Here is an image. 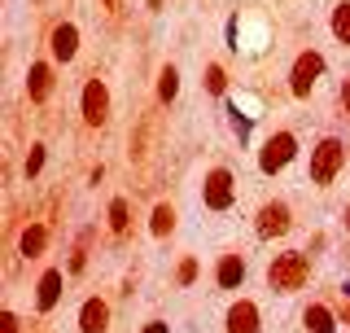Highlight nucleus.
I'll use <instances>...</instances> for the list:
<instances>
[{
  "mask_svg": "<svg viewBox=\"0 0 350 333\" xmlns=\"http://www.w3.org/2000/svg\"><path fill=\"white\" fill-rule=\"evenodd\" d=\"M306 281V259L302 254H280L276 263H271V285H276V290H298V285Z\"/></svg>",
  "mask_w": 350,
  "mask_h": 333,
  "instance_id": "nucleus-1",
  "label": "nucleus"
},
{
  "mask_svg": "<svg viewBox=\"0 0 350 333\" xmlns=\"http://www.w3.org/2000/svg\"><path fill=\"white\" fill-rule=\"evenodd\" d=\"M346 158V149H342V140H324L320 149H315V162H311V175H315V184H328L337 175V166H342Z\"/></svg>",
  "mask_w": 350,
  "mask_h": 333,
  "instance_id": "nucleus-2",
  "label": "nucleus"
},
{
  "mask_svg": "<svg viewBox=\"0 0 350 333\" xmlns=\"http://www.w3.org/2000/svg\"><path fill=\"white\" fill-rule=\"evenodd\" d=\"M289 158H293V136L280 132V136H271L267 149H262V171H276V166H284Z\"/></svg>",
  "mask_w": 350,
  "mask_h": 333,
  "instance_id": "nucleus-3",
  "label": "nucleus"
},
{
  "mask_svg": "<svg viewBox=\"0 0 350 333\" xmlns=\"http://www.w3.org/2000/svg\"><path fill=\"white\" fill-rule=\"evenodd\" d=\"M228 202H232V175H228V171H211V180H206V206L224 210Z\"/></svg>",
  "mask_w": 350,
  "mask_h": 333,
  "instance_id": "nucleus-4",
  "label": "nucleus"
},
{
  "mask_svg": "<svg viewBox=\"0 0 350 333\" xmlns=\"http://www.w3.org/2000/svg\"><path fill=\"white\" fill-rule=\"evenodd\" d=\"M83 119L88 123H101L105 119V88H101V79H92L83 88Z\"/></svg>",
  "mask_w": 350,
  "mask_h": 333,
  "instance_id": "nucleus-5",
  "label": "nucleus"
},
{
  "mask_svg": "<svg viewBox=\"0 0 350 333\" xmlns=\"http://www.w3.org/2000/svg\"><path fill=\"white\" fill-rule=\"evenodd\" d=\"M324 71V62L315 58V53H306V58H298V66H293V92H306V88L315 84V75Z\"/></svg>",
  "mask_w": 350,
  "mask_h": 333,
  "instance_id": "nucleus-6",
  "label": "nucleus"
},
{
  "mask_svg": "<svg viewBox=\"0 0 350 333\" xmlns=\"http://www.w3.org/2000/svg\"><path fill=\"white\" fill-rule=\"evenodd\" d=\"M228 329H232V333H258V316H254V307H250V303L232 307V316H228Z\"/></svg>",
  "mask_w": 350,
  "mask_h": 333,
  "instance_id": "nucleus-7",
  "label": "nucleus"
},
{
  "mask_svg": "<svg viewBox=\"0 0 350 333\" xmlns=\"http://www.w3.org/2000/svg\"><path fill=\"white\" fill-rule=\"evenodd\" d=\"M75 49H79V31H75V27H57V36H53V53L66 62V58H75Z\"/></svg>",
  "mask_w": 350,
  "mask_h": 333,
  "instance_id": "nucleus-8",
  "label": "nucleus"
},
{
  "mask_svg": "<svg viewBox=\"0 0 350 333\" xmlns=\"http://www.w3.org/2000/svg\"><path fill=\"white\" fill-rule=\"evenodd\" d=\"M262 232H267V237H271V232H284V228H289V215H284V206H267V210H262V224H258Z\"/></svg>",
  "mask_w": 350,
  "mask_h": 333,
  "instance_id": "nucleus-9",
  "label": "nucleus"
},
{
  "mask_svg": "<svg viewBox=\"0 0 350 333\" xmlns=\"http://www.w3.org/2000/svg\"><path fill=\"white\" fill-rule=\"evenodd\" d=\"M101 329H105V307L92 298V303L83 307V333H101Z\"/></svg>",
  "mask_w": 350,
  "mask_h": 333,
  "instance_id": "nucleus-10",
  "label": "nucleus"
},
{
  "mask_svg": "<svg viewBox=\"0 0 350 333\" xmlns=\"http://www.w3.org/2000/svg\"><path fill=\"white\" fill-rule=\"evenodd\" d=\"M57 290H62V276L49 272V276L40 281V307H53V303H57Z\"/></svg>",
  "mask_w": 350,
  "mask_h": 333,
  "instance_id": "nucleus-11",
  "label": "nucleus"
},
{
  "mask_svg": "<svg viewBox=\"0 0 350 333\" xmlns=\"http://www.w3.org/2000/svg\"><path fill=\"white\" fill-rule=\"evenodd\" d=\"M241 276H245V268H241V259H224V263H219V285H228V290H232V285L241 281Z\"/></svg>",
  "mask_w": 350,
  "mask_h": 333,
  "instance_id": "nucleus-12",
  "label": "nucleus"
},
{
  "mask_svg": "<svg viewBox=\"0 0 350 333\" xmlns=\"http://www.w3.org/2000/svg\"><path fill=\"white\" fill-rule=\"evenodd\" d=\"M306 325H311L315 333H333V316H328L324 307H311V312H306Z\"/></svg>",
  "mask_w": 350,
  "mask_h": 333,
  "instance_id": "nucleus-13",
  "label": "nucleus"
},
{
  "mask_svg": "<svg viewBox=\"0 0 350 333\" xmlns=\"http://www.w3.org/2000/svg\"><path fill=\"white\" fill-rule=\"evenodd\" d=\"M31 97H49V66H31Z\"/></svg>",
  "mask_w": 350,
  "mask_h": 333,
  "instance_id": "nucleus-14",
  "label": "nucleus"
},
{
  "mask_svg": "<svg viewBox=\"0 0 350 333\" xmlns=\"http://www.w3.org/2000/svg\"><path fill=\"white\" fill-rule=\"evenodd\" d=\"M333 31H337V40H346L350 44V5L337 9V18H333Z\"/></svg>",
  "mask_w": 350,
  "mask_h": 333,
  "instance_id": "nucleus-15",
  "label": "nucleus"
},
{
  "mask_svg": "<svg viewBox=\"0 0 350 333\" xmlns=\"http://www.w3.org/2000/svg\"><path fill=\"white\" fill-rule=\"evenodd\" d=\"M40 246H44V228H31L27 237H22V250H27V254H36Z\"/></svg>",
  "mask_w": 350,
  "mask_h": 333,
  "instance_id": "nucleus-16",
  "label": "nucleus"
},
{
  "mask_svg": "<svg viewBox=\"0 0 350 333\" xmlns=\"http://www.w3.org/2000/svg\"><path fill=\"white\" fill-rule=\"evenodd\" d=\"M109 224H114L118 232L127 228V206H123V202H114V206H109Z\"/></svg>",
  "mask_w": 350,
  "mask_h": 333,
  "instance_id": "nucleus-17",
  "label": "nucleus"
},
{
  "mask_svg": "<svg viewBox=\"0 0 350 333\" xmlns=\"http://www.w3.org/2000/svg\"><path fill=\"white\" fill-rule=\"evenodd\" d=\"M167 228H171V210L158 206V215H153V232H167Z\"/></svg>",
  "mask_w": 350,
  "mask_h": 333,
  "instance_id": "nucleus-18",
  "label": "nucleus"
},
{
  "mask_svg": "<svg viewBox=\"0 0 350 333\" xmlns=\"http://www.w3.org/2000/svg\"><path fill=\"white\" fill-rule=\"evenodd\" d=\"M175 88H180V75L167 71V75H162V97H175Z\"/></svg>",
  "mask_w": 350,
  "mask_h": 333,
  "instance_id": "nucleus-19",
  "label": "nucleus"
},
{
  "mask_svg": "<svg viewBox=\"0 0 350 333\" xmlns=\"http://www.w3.org/2000/svg\"><path fill=\"white\" fill-rule=\"evenodd\" d=\"M206 88H211V92H224V71H211V75H206Z\"/></svg>",
  "mask_w": 350,
  "mask_h": 333,
  "instance_id": "nucleus-20",
  "label": "nucleus"
},
{
  "mask_svg": "<svg viewBox=\"0 0 350 333\" xmlns=\"http://www.w3.org/2000/svg\"><path fill=\"white\" fill-rule=\"evenodd\" d=\"M342 101H346V110H350V79H346V88H342Z\"/></svg>",
  "mask_w": 350,
  "mask_h": 333,
  "instance_id": "nucleus-21",
  "label": "nucleus"
},
{
  "mask_svg": "<svg viewBox=\"0 0 350 333\" xmlns=\"http://www.w3.org/2000/svg\"><path fill=\"white\" fill-rule=\"evenodd\" d=\"M145 333H167V325H149V329H145Z\"/></svg>",
  "mask_w": 350,
  "mask_h": 333,
  "instance_id": "nucleus-22",
  "label": "nucleus"
},
{
  "mask_svg": "<svg viewBox=\"0 0 350 333\" xmlns=\"http://www.w3.org/2000/svg\"><path fill=\"white\" fill-rule=\"evenodd\" d=\"M105 5H109V9H114V5H118V0H105Z\"/></svg>",
  "mask_w": 350,
  "mask_h": 333,
  "instance_id": "nucleus-23",
  "label": "nucleus"
},
{
  "mask_svg": "<svg viewBox=\"0 0 350 333\" xmlns=\"http://www.w3.org/2000/svg\"><path fill=\"white\" fill-rule=\"evenodd\" d=\"M346 294H350V281H346Z\"/></svg>",
  "mask_w": 350,
  "mask_h": 333,
  "instance_id": "nucleus-24",
  "label": "nucleus"
}]
</instances>
